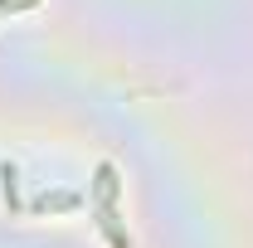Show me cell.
<instances>
[{"instance_id": "cell-2", "label": "cell", "mask_w": 253, "mask_h": 248, "mask_svg": "<svg viewBox=\"0 0 253 248\" xmlns=\"http://www.w3.org/2000/svg\"><path fill=\"white\" fill-rule=\"evenodd\" d=\"M25 5H34V0H0V15L5 10H25Z\"/></svg>"}, {"instance_id": "cell-1", "label": "cell", "mask_w": 253, "mask_h": 248, "mask_svg": "<svg viewBox=\"0 0 253 248\" xmlns=\"http://www.w3.org/2000/svg\"><path fill=\"white\" fill-rule=\"evenodd\" d=\"M97 214H102L112 248H126V234L117 229V175H112V165H97Z\"/></svg>"}]
</instances>
